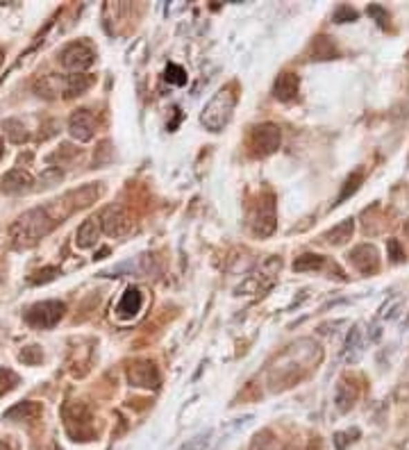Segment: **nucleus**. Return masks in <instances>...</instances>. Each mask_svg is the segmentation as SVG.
I'll return each mask as SVG.
<instances>
[{"instance_id":"nucleus-1","label":"nucleus","mask_w":409,"mask_h":450,"mask_svg":"<svg viewBox=\"0 0 409 450\" xmlns=\"http://www.w3.org/2000/svg\"><path fill=\"white\" fill-rule=\"evenodd\" d=\"M55 225H57V219L50 216V209H46V207L30 209V212L19 216V219L12 223V228H10L12 244L14 248H19V251L21 248L35 246L39 239L50 235Z\"/></svg>"},{"instance_id":"nucleus-2","label":"nucleus","mask_w":409,"mask_h":450,"mask_svg":"<svg viewBox=\"0 0 409 450\" xmlns=\"http://www.w3.org/2000/svg\"><path fill=\"white\" fill-rule=\"evenodd\" d=\"M234 105H237V94H234L230 87L218 89L214 98L204 105V110L200 114V123L209 132H221L232 119Z\"/></svg>"},{"instance_id":"nucleus-3","label":"nucleus","mask_w":409,"mask_h":450,"mask_svg":"<svg viewBox=\"0 0 409 450\" xmlns=\"http://www.w3.org/2000/svg\"><path fill=\"white\" fill-rule=\"evenodd\" d=\"M64 312H66V305L59 300L35 302V305L26 312V321L37 330H50L64 319Z\"/></svg>"},{"instance_id":"nucleus-4","label":"nucleus","mask_w":409,"mask_h":450,"mask_svg":"<svg viewBox=\"0 0 409 450\" xmlns=\"http://www.w3.org/2000/svg\"><path fill=\"white\" fill-rule=\"evenodd\" d=\"M282 144V132L275 123H262V126H255L250 132V153L255 157H269L275 150L280 148Z\"/></svg>"},{"instance_id":"nucleus-5","label":"nucleus","mask_w":409,"mask_h":450,"mask_svg":"<svg viewBox=\"0 0 409 450\" xmlns=\"http://www.w3.org/2000/svg\"><path fill=\"white\" fill-rule=\"evenodd\" d=\"M250 230L257 237H269L273 235L275 223H278V216H275V198L273 196H262L255 203L253 212H250Z\"/></svg>"},{"instance_id":"nucleus-6","label":"nucleus","mask_w":409,"mask_h":450,"mask_svg":"<svg viewBox=\"0 0 409 450\" xmlns=\"http://www.w3.org/2000/svg\"><path fill=\"white\" fill-rule=\"evenodd\" d=\"M64 423L68 434L77 441H89V437L93 434L91 414L84 402H68L64 407Z\"/></svg>"},{"instance_id":"nucleus-7","label":"nucleus","mask_w":409,"mask_h":450,"mask_svg":"<svg viewBox=\"0 0 409 450\" xmlns=\"http://www.w3.org/2000/svg\"><path fill=\"white\" fill-rule=\"evenodd\" d=\"M96 59V52L89 43L84 41H73L61 48L59 52V64L70 73H82L84 68H89Z\"/></svg>"},{"instance_id":"nucleus-8","label":"nucleus","mask_w":409,"mask_h":450,"mask_svg":"<svg viewBox=\"0 0 409 450\" xmlns=\"http://www.w3.org/2000/svg\"><path fill=\"white\" fill-rule=\"evenodd\" d=\"M100 230L105 232L107 237H123L125 232L130 230V214L125 212V207L123 205H109L102 209V214H100Z\"/></svg>"},{"instance_id":"nucleus-9","label":"nucleus","mask_w":409,"mask_h":450,"mask_svg":"<svg viewBox=\"0 0 409 450\" xmlns=\"http://www.w3.org/2000/svg\"><path fill=\"white\" fill-rule=\"evenodd\" d=\"M128 380L132 387L141 389H155L160 384V371L151 360H137L128 366Z\"/></svg>"},{"instance_id":"nucleus-10","label":"nucleus","mask_w":409,"mask_h":450,"mask_svg":"<svg viewBox=\"0 0 409 450\" xmlns=\"http://www.w3.org/2000/svg\"><path fill=\"white\" fill-rule=\"evenodd\" d=\"M350 264L355 266L359 273L364 275H373L377 268H380V253L373 244H359L350 251L348 255Z\"/></svg>"},{"instance_id":"nucleus-11","label":"nucleus","mask_w":409,"mask_h":450,"mask_svg":"<svg viewBox=\"0 0 409 450\" xmlns=\"http://www.w3.org/2000/svg\"><path fill=\"white\" fill-rule=\"evenodd\" d=\"M93 132H96V119L89 110H77L70 114L68 119V135L75 139V141H91Z\"/></svg>"},{"instance_id":"nucleus-12","label":"nucleus","mask_w":409,"mask_h":450,"mask_svg":"<svg viewBox=\"0 0 409 450\" xmlns=\"http://www.w3.org/2000/svg\"><path fill=\"white\" fill-rule=\"evenodd\" d=\"M32 175L28 173V170L23 168H14L10 173L3 175V180H0V189L5 193H10V196H21V193H28L32 189Z\"/></svg>"},{"instance_id":"nucleus-13","label":"nucleus","mask_w":409,"mask_h":450,"mask_svg":"<svg viewBox=\"0 0 409 450\" xmlns=\"http://www.w3.org/2000/svg\"><path fill=\"white\" fill-rule=\"evenodd\" d=\"M357 395H359L357 384L352 382V380H348V378L339 380V382H336V389H334V405H336V409H339L341 414L350 412V409L355 407V402H357Z\"/></svg>"},{"instance_id":"nucleus-14","label":"nucleus","mask_w":409,"mask_h":450,"mask_svg":"<svg viewBox=\"0 0 409 450\" xmlns=\"http://www.w3.org/2000/svg\"><path fill=\"white\" fill-rule=\"evenodd\" d=\"M298 87H301V80H298L296 73H280L278 80L273 84V96L282 100V103H291V100H296L298 96Z\"/></svg>"},{"instance_id":"nucleus-15","label":"nucleus","mask_w":409,"mask_h":450,"mask_svg":"<svg viewBox=\"0 0 409 450\" xmlns=\"http://www.w3.org/2000/svg\"><path fill=\"white\" fill-rule=\"evenodd\" d=\"M141 305H144V296H141V291L137 286H128L123 293V298L119 300V305H116V314L121 316V319H132V316H137L141 312Z\"/></svg>"},{"instance_id":"nucleus-16","label":"nucleus","mask_w":409,"mask_h":450,"mask_svg":"<svg viewBox=\"0 0 409 450\" xmlns=\"http://www.w3.org/2000/svg\"><path fill=\"white\" fill-rule=\"evenodd\" d=\"M41 405L35 400H26V402H19V405H14L12 409H7L5 412V418L7 421H19V423H32L37 421L39 416H41Z\"/></svg>"},{"instance_id":"nucleus-17","label":"nucleus","mask_w":409,"mask_h":450,"mask_svg":"<svg viewBox=\"0 0 409 450\" xmlns=\"http://www.w3.org/2000/svg\"><path fill=\"white\" fill-rule=\"evenodd\" d=\"M98 237H100V221L86 219L75 232V244L77 248H91V246H96Z\"/></svg>"},{"instance_id":"nucleus-18","label":"nucleus","mask_w":409,"mask_h":450,"mask_svg":"<svg viewBox=\"0 0 409 450\" xmlns=\"http://www.w3.org/2000/svg\"><path fill=\"white\" fill-rule=\"evenodd\" d=\"M93 84V77L91 75H82V73H73L68 75L64 80V96L66 98H75V96H82L86 91L91 89Z\"/></svg>"},{"instance_id":"nucleus-19","label":"nucleus","mask_w":409,"mask_h":450,"mask_svg":"<svg viewBox=\"0 0 409 450\" xmlns=\"http://www.w3.org/2000/svg\"><path fill=\"white\" fill-rule=\"evenodd\" d=\"M361 346H364V337H361V325H355L350 330L348 339H345V346H343V360L352 364L359 360L361 355Z\"/></svg>"},{"instance_id":"nucleus-20","label":"nucleus","mask_w":409,"mask_h":450,"mask_svg":"<svg viewBox=\"0 0 409 450\" xmlns=\"http://www.w3.org/2000/svg\"><path fill=\"white\" fill-rule=\"evenodd\" d=\"M352 232H355V221H352V219H345V221H341L339 225H334L332 230L325 232V242L332 244V246H343V244L352 237Z\"/></svg>"},{"instance_id":"nucleus-21","label":"nucleus","mask_w":409,"mask_h":450,"mask_svg":"<svg viewBox=\"0 0 409 450\" xmlns=\"http://www.w3.org/2000/svg\"><path fill=\"white\" fill-rule=\"evenodd\" d=\"M3 132H5V137L10 139L12 144H23V141H28V130L26 126L19 121V119H7L3 121Z\"/></svg>"},{"instance_id":"nucleus-22","label":"nucleus","mask_w":409,"mask_h":450,"mask_svg":"<svg viewBox=\"0 0 409 450\" xmlns=\"http://www.w3.org/2000/svg\"><path fill=\"white\" fill-rule=\"evenodd\" d=\"M336 57L334 43L327 37H316L312 43V59H332Z\"/></svg>"},{"instance_id":"nucleus-23","label":"nucleus","mask_w":409,"mask_h":450,"mask_svg":"<svg viewBox=\"0 0 409 450\" xmlns=\"http://www.w3.org/2000/svg\"><path fill=\"white\" fill-rule=\"evenodd\" d=\"M100 193H102L100 187H93V184H89V187H82V189H77L73 193H68V198L75 200L73 207H86V205H91L93 200L100 196Z\"/></svg>"},{"instance_id":"nucleus-24","label":"nucleus","mask_w":409,"mask_h":450,"mask_svg":"<svg viewBox=\"0 0 409 450\" xmlns=\"http://www.w3.org/2000/svg\"><path fill=\"white\" fill-rule=\"evenodd\" d=\"M323 264H325V260L321 257V255L305 253V255H301V257H296L294 271H298V273H303V271H318V268H323Z\"/></svg>"},{"instance_id":"nucleus-25","label":"nucleus","mask_w":409,"mask_h":450,"mask_svg":"<svg viewBox=\"0 0 409 450\" xmlns=\"http://www.w3.org/2000/svg\"><path fill=\"white\" fill-rule=\"evenodd\" d=\"M250 450H278V439L271 430H259L250 441Z\"/></svg>"},{"instance_id":"nucleus-26","label":"nucleus","mask_w":409,"mask_h":450,"mask_svg":"<svg viewBox=\"0 0 409 450\" xmlns=\"http://www.w3.org/2000/svg\"><path fill=\"white\" fill-rule=\"evenodd\" d=\"M361 182H364V173H361V170H355V173H350V177L345 180L343 189H341V193H339V198H336V205H341L345 198L355 196V193L359 191V187H361Z\"/></svg>"},{"instance_id":"nucleus-27","label":"nucleus","mask_w":409,"mask_h":450,"mask_svg":"<svg viewBox=\"0 0 409 450\" xmlns=\"http://www.w3.org/2000/svg\"><path fill=\"white\" fill-rule=\"evenodd\" d=\"M21 382V378L10 369H0V395H5L7 391L17 389Z\"/></svg>"},{"instance_id":"nucleus-28","label":"nucleus","mask_w":409,"mask_h":450,"mask_svg":"<svg viewBox=\"0 0 409 450\" xmlns=\"http://www.w3.org/2000/svg\"><path fill=\"white\" fill-rule=\"evenodd\" d=\"M19 357H21L23 364H28V366H37V364H41L44 353H41V348H39V346H26L19 353Z\"/></svg>"},{"instance_id":"nucleus-29","label":"nucleus","mask_w":409,"mask_h":450,"mask_svg":"<svg viewBox=\"0 0 409 450\" xmlns=\"http://www.w3.org/2000/svg\"><path fill=\"white\" fill-rule=\"evenodd\" d=\"M164 77H167V82L175 84V87H182V84H187V71L178 64H169L167 71H164Z\"/></svg>"},{"instance_id":"nucleus-30","label":"nucleus","mask_w":409,"mask_h":450,"mask_svg":"<svg viewBox=\"0 0 409 450\" xmlns=\"http://www.w3.org/2000/svg\"><path fill=\"white\" fill-rule=\"evenodd\" d=\"M357 437H359V430L357 428H352V430H345V432H336L334 434V448L336 450H345L348 448L352 441H357Z\"/></svg>"},{"instance_id":"nucleus-31","label":"nucleus","mask_w":409,"mask_h":450,"mask_svg":"<svg viewBox=\"0 0 409 450\" xmlns=\"http://www.w3.org/2000/svg\"><path fill=\"white\" fill-rule=\"evenodd\" d=\"M209 437H211V432H200V434H196L193 439H189L187 444H182L178 450H204L209 444Z\"/></svg>"},{"instance_id":"nucleus-32","label":"nucleus","mask_w":409,"mask_h":450,"mask_svg":"<svg viewBox=\"0 0 409 450\" xmlns=\"http://www.w3.org/2000/svg\"><path fill=\"white\" fill-rule=\"evenodd\" d=\"M332 21L334 23H352V21H357V12L352 10L350 5H339L334 10V14H332Z\"/></svg>"},{"instance_id":"nucleus-33","label":"nucleus","mask_w":409,"mask_h":450,"mask_svg":"<svg viewBox=\"0 0 409 450\" xmlns=\"http://www.w3.org/2000/svg\"><path fill=\"white\" fill-rule=\"evenodd\" d=\"M57 275H59V268L48 266V268L37 271V273L32 275V282H35V284H44V282H50V280H55V277H57Z\"/></svg>"},{"instance_id":"nucleus-34","label":"nucleus","mask_w":409,"mask_h":450,"mask_svg":"<svg viewBox=\"0 0 409 450\" xmlns=\"http://www.w3.org/2000/svg\"><path fill=\"white\" fill-rule=\"evenodd\" d=\"M366 14L368 17H373L377 23H380L382 28H387V23H389V14H387V10H384V7H380V5H371L366 10Z\"/></svg>"},{"instance_id":"nucleus-35","label":"nucleus","mask_w":409,"mask_h":450,"mask_svg":"<svg viewBox=\"0 0 409 450\" xmlns=\"http://www.w3.org/2000/svg\"><path fill=\"white\" fill-rule=\"evenodd\" d=\"M387 251H389V257H391V262H403L405 260V251L400 248V242L398 239H389L387 242Z\"/></svg>"},{"instance_id":"nucleus-36","label":"nucleus","mask_w":409,"mask_h":450,"mask_svg":"<svg viewBox=\"0 0 409 450\" xmlns=\"http://www.w3.org/2000/svg\"><path fill=\"white\" fill-rule=\"evenodd\" d=\"M59 180H61V173H59V170H57V168H48V170H46V173L41 175V180H39V182H44V187H53V184L59 182Z\"/></svg>"},{"instance_id":"nucleus-37","label":"nucleus","mask_w":409,"mask_h":450,"mask_svg":"<svg viewBox=\"0 0 409 450\" xmlns=\"http://www.w3.org/2000/svg\"><path fill=\"white\" fill-rule=\"evenodd\" d=\"M3 155H5V146L0 144V159H3Z\"/></svg>"},{"instance_id":"nucleus-38","label":"nucleus","mask_w":409,"mask_h":450,"mask_svg":"<svg viewBox=\"0 0 409 450\" xmlns=\"http://www.w3.org/2000/svg\"><path fill=\"white\" fill-rule=\"evenodd\" d=\"M3 59H5V52L0 50V66H3Z\"/></svg>"},{"instance_id":"nucleus-39","label":"nucleus","mask_w":409,"mask_h":450,"mask_svg":"<svg viewBox=\"0 0 409 450\" xmlns=\"http://www.w3.org/2000/svg\"><path fill=\"white\" fill-rule=\"evenodd\" d=\"M405 235H407V237H409V221H407V223H405Z\"/></svg>"},{"instance_id":"nucleus-40","label":"nucleus","mask_w":409,"mask_h":450,"mask_svg":"<svg viewBox=\"0 0 409 450\" xmlns=\"http://www.w3.org/2000/svg\"><path fill=\"white\" fill-rule=\"evenodd\" d=\"M50 450H61V448H59L57 444H53V446H50Z\"/></svg>"},{"instance_id":"nucleus-41","label":"nucleus","mask_w":409,"mask_h":450,"mask_svg":"<svg viewBox=\"0 0 409 450\" xmlns=\"http://www.w3.org/2000/svg\"><path fill=\"white\" fill-rule=\"evenodd\" d=\"M282 450H296L294 446H287V448H282Z\"/></svg>"}]
</instances>
